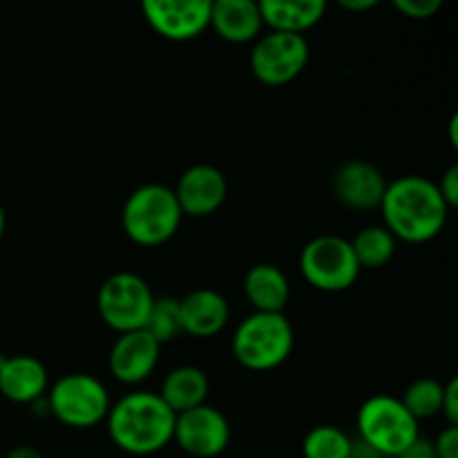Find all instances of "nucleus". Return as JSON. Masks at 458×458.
I'll list each match as a JSON object with an SVG mask.
<instances>
[{
    "label": "nucleus",
    "mask_w": 458,
    "mask_h": 458,
    "mask_svg": "<svg viewBox=\"0 0 458 458\" xmlns=\"http://www.w3.org/2000/svg\"><path fill=\"white\" fill-rule=\"evenodd\" d=\"M385 228L407 244H425L443 233L450 208L437 182L420 174H405L385 188L380 201Z\"/></svg>",
    "instance_id": "obj_1"
},
{
    "label": "nucleus",
    "mask_w": 458,
    "mask_h": 458,
    "mask_svg": "<svg viewBox=\"0 0 458 458\" xmlns=\"http://www.w3.org/2000/svg\"><path fill=\"white\" fill-rule=\"evenodd\" d=\"M177 414L155 392L121 396L107 411V434L121 452L150 456L173 443Z\"/></svg>",
    "instance_id": "obj_2"
},
{
    "label": "nucleus",
    "mask_w": 458,
    "mask_h": 458,
    "mask_svg": "<svg viewBox=\"0 0 458 458\" xmlns=\"http://www.w3.org/2000/svg\"><path fill=\"white\" fill-rule=\"evenodd\" d=\"M182 219L177 195L164 183H143L134 188L121 208L123 233L139 246L165 244L177 235Z\"/></svg>",
    "instance_id": "obj_3"
},
{
    "label": "nucleus",
    "mask_w": 458,
    "mask_h": 458,
    "mask_svg": "<svg viewBox=\"0 0 458 458\" xmlns=\"http://www.w3.org/2000/svg\"><path fill=\"white\" fill-rule=\"evenodd\" d=\"M295 334L284 313L253 311L233 334V356L250 371H271L289 360Z\"/></svg>",
    "instance_id": "obj_4"
},
{
    "label": "nucleus",
    "mask_w": 458,
    "mask_h": 458,
    "mask_svg": "<svg viewBox=\"0 0 458 458\" xmlns=\"http://www.w3.org/2000/svg\"><path fill=\"white\" fill-rule=\"evenodd\" d=\"M356 425L360 443L383 458H396L420 438L419 420L407 411L401 398L387 394L367 398L358 410Z\"/></svg>",
    "instance_id": "obj_5"
},
{
    "label": "nucleus",
    "mask_w": 458,
    "mask_h": 458,
    "mask_svg": "<svg viewBox=\"0 0 458 458\" xmlns=\"http://www.w3.org/2000/svg\"><path fill=\"white\" fill-rule=\"evenodd\" d=\"M47 411L74 429H88L107 419L112 401L107 387L92 374H67L45 394Z\"/></svg>",
    "instance_id": "obj_6"
},
{
    "label": "nucleus",
    "mask_w": 458,
    "mask_h": 458,
    "mask_svg": "<svg viewBox=\"0 0 458 458\" xmlns=\"http://www.w3.org/2000/svg\"><path fill=\"white\" fill-rule=\"evenodd\" d=\"M300 271L313 289L340 293L356 284L362 268L347 237L318 235L304 244L300 253Z\"/></svg>",
    "instance_id": "obj_7"
},
{
    "label": "nucleus",
    "mask_w": 458,
    "mask_h": 458,
    "mask_svg": "<svg viewBox=\"0 0 458 458\" xmlns=\"http://www.w3.org/2000/svg\"><path fill=\"white\" fill-rule=\"evenodd\" d=\"M152 304L155 293L150 284L132 271L112 273L97 295L98 316L116 334L146 329Z\"/></svg>",
    "instance_id": "obj_8"
},
{
    "label": "nucleus",
    "mask_w": 458,
    "mask_h": 458,
    "mask_svg": "<svg viewBox=\"0 0 458 458\" xmlns=\"http://www.w3.org/2000/svg\"><path fill=\"white\" fill-rule=\"evenodd\" d=\"M311 47L302 34L268 31L250 49V72L264 85H286L307 67Z\"/></svg>",
    "instance_id": "obj_9"
},
{
    "label": "nucleus",
    "mask_w": 458,
    "mask_h": 458,
    "mask_svg": "<svg viewBox=\"0 0 458 458\" xmlns=\"http://www.w3.org/2000/svg\"><path fill=\"white\" fill-rule=\"evenodd\" d=\"M173 441L186 454L195 458H215L224 454L231 443V423L213 405H199L177 414Z\"/></svg>",
    "instance_id": "obj_10"
},
{
    "label": "nucleus",
    "mask_w": 458,
    "mask_h": 458,
    "mask_svg": "<svg viewBox=\"0 0 458 458\" xmlns=\"http://www.w3.org/2000/svg\"><path fill=\"white\" fill-rule=\"evenodd\" d=\"M148 25L164 38L186 43L210 27V0H146Z\"/></svg>",
    "instance_id": "obj_11"
},
{
    "label": "nucleus",
    "mask_w": 458,
    "mask_h": 458,
    "mask_svg": "<svg viewBox=\"0 0 458 458\" xmlns=\"http://www.w3.org/2000/svg\"><path fill=\"white\" fill-rule=\"evenodd\" d=\"M183 215L208 217L224 206L228 197V179L210 164H195L179 177L173 188Z\"/></svg>",
    "instance_id": "obj_12"
},
{
    "label": "nucleus",
    "mask_w": 458,
    "mask_h": 458,
    "mask_svg": "<svg viewBox=\"0 0 458 458\" xmlns=\"http://www.w3.org/2000/svg\"><path fill=\"white\" fill-rule=\"evenodd\" d=\"M161 344L146 329L119 334L110 349V374L123 385H139L157 369Z\"/></svg>",
    "instance_id": "obj_13"
},
{
    "label": "nucleus",
    "mask_w": 458,
    "mask_h": 458,
    "mask_svg": "<svg viewBox=\"0 0 458 458\" xmlns=\"http://www.w3.org/2000/svg\"><path fill=\"white\" fill-rule=\"evenodd\" d=\"M387 179L369 161H344L334 173V195L343 206L353 210L380 208Z\"/></svg>",
    "instance_id": "obj_14"
},
{
    "label": "nucleus",
    "mask_w": 458,
    "mask_h": 458,
    "mask_svg": "<svg viewBox=\"0 0 458 458\" xmlns=\"http://www.w3.org/2000/svg\"><path fill=\"white\" fill-rule=\"evenodd\" d=\"M179 318H182L183 334L210 338L226 327L231 307L219 291L195 289L179 300Z\"/></svg>",
    "instance_id": "obj_15"
},
{
    "label": "nucleus",
    "mask_w": 458,
    "mask_h": 458,
    "mask_svg": "<svg viewBox=\"0 0 458 458\" xmlns=\"http://www.w3.org/2000/svg\"><path fill=\"white\" fill-rule=\"evenodd\" d=\"M49 389V371L34 356H7L0 367V394L18 405H34Z\"/></svg>",
    "instance_id": "obj_16"
},
{
    "label": "nucleus",
    "mask_w": 458,
    "mask_h": 458,
    "mask_svg": "<svg viewBox=\"0 0 458 458\" xmlns=\"http://www.w3.org/2000/svg\"><path fill=\"white\" fill-rule=\"evenodd\" d=\"M210 27L226 43H255L262 36V13L255 0H210Z\"/></svg>",
    "instance_id": "obj_17"
},
{
    "label": "nucleus",
    "mask_w": 458,
    "mask_h": 458,
    "mask_svg": "<svg viewBox=\"0 0 458 458\" xmlns=\"http://www.w3.org/2000/svg\"><path fill=\"white\" fill-rule=\"evenodd\" d=\"M244 293L255 311L284 313L291 298L289 277L276 264H255L244 276Z\"/></svg>",
    "instance_id": "obj_18"
},
{
    "label": "nucleus",
    "mask_w": 458,
    "mask_h": 458,
    "mask_svg": "<svg viewBox=\"0 0 458 458\" xmlns=\"http://www.w3.org/2000/svg\"><path fill=\"white\" fill-rule=\"evenodd\" d=\"M259 13L271 31L304 34L322 21L327 12L325 0H259Z\"/></svg>",
    "instance_id": "obj_19"
},
{
    "label": "nucleus",
    "mask_w": 458,
    "mask_h": 458,
    "mask_svg": "<svg viewBox=\"0 0 458 458\" xmlns=\"http://www.w3.org/2000/svg\"><path fill=\"white\" fill-rule=\"evenodd\" d=\"M208 392V376L195 365H182L174 367V369L165 376L164 383H161L159 396L174 414H183V411L206 405Z\"/></svg>",
    "instance_id": "obj_20"
},
{
    "label": "nucleus",
    "mask_w": 458,
    "mask_h": 458,
    "mask_svg": "<svg viewBox=\"0 0 458 458\" xmlns=\"http://www.w3.org/2000/svg\"><path fill=\"white\" fill-rule=\"evenodd\" d=\"M352 242L360 268H380L396 253V237L385 226H365L356 233Z\"/></svg>",
    "instance_id": "obj_21"
},
{
    "label": "nucleus",
    "mask_w": 458,
    "mask_h": 458,
    "mask_svg": "<svg viewBox=\"0 0 458 458\" xmlns=\"http://www.w3.org/2000/svg\"><path fill=\"white\" fill-rule=\"evenodd\" d=\"M353 441L338 425H318L304 437V458H352Z\"/></svg>",
    "instance_id": "obj_22"
},
{
    "label": "nucleus",
    "mask_w": 458,
    "mask_h": 458,
    "mask_svg": "<svg viewBox=\"0 0 458 458\" xmlns=\"http://www.w3.org/2000/svg\"><path fill=\"white\" fill-rule=\"evenodd\" d=\"M416 420H429L441 414L443 405V383L437 378H419L405 389V396L401 398Z\"/></svg>",
    "instance_id": "obj_23"
},
{
    "label": "nucleus",
    "mask_w": 458,
    "mask_h": 458,
    "mask_svg": "<svg viewBox=\"0 0 458 458\" xmlns=\"http://www.w3.org/2000/svg\"><path fill=\"white\" fill-rule=\"evenodd\" d=\"M146 331L161 347L179 338L183 334L182 318H179V300L155 298V304H152L150 316H148L146 322Z\"/></svg>",
    "instance_id": "obj_24"
},
{
    "label": "nucleus",
    "mask_w": 458,
    "mask_h": 458,
    "mask_svg": "<svg viewBox=\"0 0 458 458\" xmlns=\"http://www.w3.org/2000/svg\"><path fill=\"white\" fill-rule=\"evenodd\" d=\"M394 7L403 16L414 18V21H425V18H432L443 7V0H394Z\"/></svg>",
    "instance_id": "obj_25"
},
{
    "label": "nucleus",
    "mask_w": 458,
    "mask_h": 458,
    "mask_svg": "<svg viewBox=\"0 0 458 458\" xmlns=\"http://www.w3.org/2000/svg\"><path fill=\"white\" fill-rule=\"evenodd\" d=\"M432 445L437 458H458V425H447Z\"/></svg>",
    "instance_id": "obj_26"
},
{
    "label": "nucleus",
    "mask_w": 458,
    "mask_h": 458,
    "mask_svg": "<svg viewBox=\"0 0 458 458\" xmlns=\"http://www.w3.org/2000/svg\"><path fill=\"white\" fill-rule=\"evenodd\" d=\"M441 414L447 419V425H458V378H450L443 385Z\"/></svg>",
    "instance_id": "obj_27"
},
{
    "label": "nucleus",
    "mask_w": 458,
    "mask_h": 458,
    "mask_svg": "<svg viewBox=\"0 0 458 458\" xmlns=\"http://www.w3.org/2000/svg\"><path fill=\"white\" fill-rule=\"evenodd\" d=\"M438 192H441L443 201L447 204V208H456L458 206V165H450L445 170V174L441 177V183H437Z\"/></svg>",
    "instance_id": "obj_28"
},
{
    "label": "nucleus",
    "mask_w": 458,
    "mask_h": 458,
    "mask_svg": "<svg viewBox=\"0 0 458 458\" xmlns=\"http://www.w3.org/2000/svg\"><path fill=\"white\" fill-rule=\"evenodd\" d=\"M396 458H437V452H434L432 441H428V438H416V441Z\"/></svg>",
    "instance_id": "obj_29"
},
{
    "label": "nucleus",
    "mask_w": 458,
    "mask_h": 458,
    "mask_svg": "<svg viewBox=\"0 0 458 458\" xmlns=\"http://www.w3.org/2000/svg\"><path fill=\"white\" fill-rule=\"evenodd\" d=\"M378 0H340V7L349 9V12H365V9H374Z\"/></svg>",
    "instance_id": "obj_30"
},
{
    "label": "nucleus",
    "mask_w": 458,
    "mask_h": 458,
    "mask_svg": "<svg viewBox=\"0 0 458 458\" xmlns=\"http://www.w3.org/2000/svg\"><path fill=\"white\" fill-rule=\"evenodd\" d=\"M4 458H43V454L34 445H18L12 452H7Z\"/></svg>",
    "instance_id": "obj_31"
},
{
    "label": "nucleus",
    "mask_w": 458,
    "mask_h": 458,
    "mask_svg": "<svg viewBox=\"0 0 458 458\" xmlns=\"http://www.w3.org/2000/svg\"><path fill=\"white\" fill-rule=\"evenodd\" d=\"M458 114H452V119H450V141H452V146L454 148H458Z\"/></svg>",
    "instance_id": "obj_32"
},
{
    "label": "nucleus",
    "mask_w": 458,
    "mask_h": 458,
    "mask_svg": "<svg viewBox=\"0 0 458 458\" xmlns=\"http://www.w3.org/2000/svg\"><path fill=\"white\" fill-rule=\"evenodd\" d=\"M4 228H7V215H4L3 204H0V240H3L4 235Z\"/></svg>",
    "instance_id": "obj_33"
},
{
    "label": "nucleus",
    "mask_w": 458,
    "mask_h": 458,
    "mask_svg": "<svg viewBox=\"0 0 458 458\" xmlns=\"http://www.w3.org/2000/svg\"><path fill=\"white\" fill-rule=\"evenodd\" d=\"M4 360H7V356H0V367L4 365Z\"/></svg>",
    "instance_id": "obj_34"
}]
</instances>
